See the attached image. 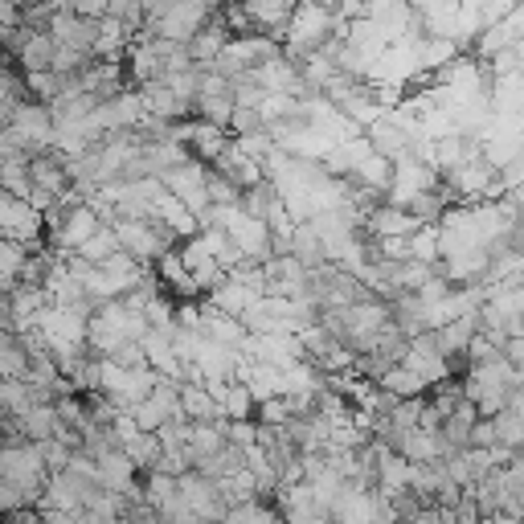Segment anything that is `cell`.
Listing matches in <instances>:
<instances>
[{"mask_svg": "<svg viewBox=\"0 0 524 524\" xmlns=\"http://www.w3.org/2000/svg\"><path fill=\"white\" fill-rule=\"evenodd\" d=\"M0 475L13 479L17 488H25L29 504L37 508L41 488H46V459H41L37 443H0Z\"/></svg>", "mask_w": 524, "mask_h": 524, "instance_id": "cell-1", "label": "cell"}, {"mask_svg": "<svg viewBox=\"0 0 524 524\" xmlns=\"http://www.w3.org/2000/svg\"><path fill=\"white\" fill-rule=\"evenodd\" d=\"M5 131H9V136H13L29 156H37V152H46V148L54 144V115H50L46 103L25 99V103L13 107Z\"/></svg>", "mask_w": 524, "mask_h": 524, "instance_id": "cell-2", "label": "cell"}, {"mask_svg": "<svg viewBox=\"0 0 524 524\" xmlns=\"http://www.w3.org/2000/svg\"><path fill=\"white\" fill-rule=\"evenodd\" d=\"M111 230H115V242L136 262H144V267H152L164 250L177 246V238L168 234V226L152 222V217H148V222H123V217H119V222H111Z\"/></svg>", "mask_w": 524, "mask_h": 524, "instance_id": "cell-3", "label": "cell"}, {"mask_svg": "<svg viewBox=\"0 0 524 524\" xmlns=\"http://www.w3.org/2000/svg\"><path fill=\"white\" fill-rule=\"evenodd\" d=\"M160 185L177 197L193 217H201L205 209H209V197H205V164L193 156V160H185V164H177V168H168L164 177H160Z\"/></svg>", "mask_w": 524, "mask_h": 524, "instance_id": "cell-4", "label": "cell"}, {"mask_svg": "<svg viewBox=\"0 0 524 524\" xmlns=\"http://www.w3.org/2000/svg\"><path fill=\"white\" fill-rule=\"evenodd\" d=\"M177 492H181V508H189L193 516H201L205 524H217L226 516V500L217 492V479H205L197 471L177 475Z\"/></svg>", "mask_w": 524, "mask_h": 524, "instance_id": "cell-5", "label": "cell"}, {"mask_svg": "<svg viewBox=\"0 0 524 524\" xmlns=\"http://www.w3.org/2000/svg\"><path fill=\"white\" fill-rule=\"evenodd\" d=\"M0 238L21 242V246H41V213L21 197L0 193Z\"/></svg>", "mask_w": 524, "mask_h": 524, "instance_id": "cell-6", "label": "cell"}, {"mask_svg": "<svg viewBox=\"0 0 524 524\" xmlns=\"http://www.w3.org/2000/svg\"><path fill=\"white\" fill-rule=\"evenodd\" d=\"M520 29H524V13H520V5L504 17V21H496V25H484L475 33V41H471V58L475 62H488L492 54H500V50H508V46H520Z\"/></svg>", "mask_w": 524, "mask_h": 524, "instance_id": "cell-7", "label": "cell"}, {"mask_svg": "<svg viewBox=\"0 0 524 524\" xmlns=\"http://www.w3.org/2000/svg\"><path fill=\"white\" fill-rule=\"evenodd\" d=\"M103 222H99V213L91 209V205H70V213H66V222L54 230V234H46L50 238V250H58V254H74L86 238H91L95 230H99Z\"/></svg>", "mask_w": 524, "mask_h": 524, "instance_id": "cell-8", "label": "cell"}, {"mask_svg": "<svg viewBox=\"0 0 524 524\" xmlns=\"http://www.w3.org/2000/svg\"><path fill=\"white\" fill-rule=\"evenodd\" d=\"M136 95H140L144 111H148V115H156V119H168V123L193 119V103H185V99H177V95H172L168 86H164V78L140 82V86H136Z\"/></svg>", "mask_w": 524, "mask_h": 524, "instance_id": "cell-9", "label": "cell"}, {"mask_svg": "<svg viewBox=\"0 0 524 524\" xmlns=\"http://www.w3.org/2000/svg\"><path fill=\"white\" fill-rule=\"evenodd\" d=\"M234 381H242L246 389H250V398L254 402H262V398H283V369H275V365H267V361H250V357H242L238 361V369H234Z\"/></svg>", "mask_w": 524, "mask_h": 524, "instance_id": "cell-10", "label": "cell"}, {"mask_svg": "<svg viewBox=\"0 0 524 524\" xmlns=\"http://www.w3.org/2000/svg\"><path fill=\"white\" fill-rule=\"evenodd\" d=\"M226 41H230V29H226L222 13H209V21L189 37V58L201 70H209V62H217V54L226 50Z\"/></svg>", "mask_w": 524, "mask_h": 524, "instance_id": "cell-11", "label": "cell"}, {"mask_svg": "<svg viewBox=\"0 0 524 524\" xmlns=\"http://www.w3.org/2000/svg\"><path fill=\"white\" fill-rule=\"evenodd\" d=\"M238 361H242V353H238V348H226V344H209V340H201L197 357H193V365H197L201 381H234V369H238Z\"/></svg>", "mask_w": 524, "mask_h": 524, "instance_id": "cell-12", "label": "cell"}, {"mask_svg": "<svg viewBox=\"0 0 524 524\" xmlns=\"http://www.w3.org/2000/svg\"><path fill=\"white\" fill-rule=\"evenodd\" d=\"M201 340H209V344H226V348H242V340H246V328H242V320L238 316H226V312H213V308H201V316H197V328H193Z\"/></svg>", "mask_w": 524, "mask_h": 524, "instance_id": "cell-13", "label": "cell"}, {"mask_svg": "<svg viewBox=\"0 0 524 524\" xmlns=\"http://www.w3.org/2000/svg\"><path fill=\"white\" fill-rule=\"evenodd\" d=\"M95 479H99L103 492H127V488L140 479V471H136V463H131V459L115 447V451H107V455L95 459Z\"/></svg>", "mask_w": 524, "mask_h": 524, "instance_id": "cell-14", "label": "cell"}, {"mask_svg": "<svg viewBox=\"0 0 524 524\" xmlns=\"http://www.w3.org/2000/svg\"><path fill=\"white\" fill-rule=\"evenodd\" d=\"M140 488H144V504L156 508L160 516L181 512V492H177V479H172V475H164V471H144Z\"/></svg>", "mask_w": 524, "mask_h": 524, "instance_id": "cell-15", "label": "cell"}, {"mask_svg": "<svg viewBox=\"0 0 524 524\" xmlns=\"http://www.w3.org/2000/svg\"><path fill=\"white\" fill-rule=\"evenodd\" d=\"M177 406H181V414H185L189 422H213V418H222V410H217L213 398H209L205 381H181Z\"/></svg>", "mask_w": 524, "mask_h": 524, "instance_id": "cell-16", "label": "cell"}, {"mask_svg": "<svg viewBox=\"0 0 524 524\" xmlns=\"http://www.w3.org/2000/svg\"><path fill=\"white\" fill-rule=\"evenodd\" d=\"M189 152L197 160H213L217 152H222L230 144V131L226 127H217V123H205V119H189Z\"/></svg>", "mask_w": 524, "mask_h": 524, "instance_id": "cell-17", "label": "cell"}, {"mask_svg": "<svg viewBox=\"0 0 524 524\" xmlns=\"http://www.w3.org/2000/svg\"><path fill=\"white\" fill-rule=\"evenodd\" d=\"M451 58H459V46H455L451 37H418V41H414L418 74H434L439 66H447Z\"/></svg>", "mask_w": 524, "mask_h": 524, "instance_id": "cell-18", "label": "cell"}, {"mask_svg": "<svg viewBox=\"0 0 524 524\" xmlns=\"http://www.w3.org/2000/svg\"><path fill=\"white\" fill-rule=\"evenodd\" d=\"M291 258L299 262L303 271H312V267H320V262H328L324 246H320V234L312 230V222H295L291 226Z\"/></svg>", "mask_w": 524, "mask_h": 524, "instance_id": "cell-19", "label": "cell"}, {"mask_svg": "<svg viewBox=\"0 0 524 524\" xmlns=\"http://www.w3.org/2000/svg\"><path fill=\"white\" fill-rule=\"evenodd\" d=\"M393 451H398L406 463H434V459H443L439 434H426V430H410V434H402V439L393 443Z\"/></svg>", "mask_w": 524, "mask_h": 524, "instance_id": "cell-20", "label": "cell"}, {"mask_svg": "<svg viewBox=\"0 0 524 524\" xmlns=\"http://www.w3.org/2000/svg\"><path fill=\"white\" fill-rule=\"evenodd\" d=\"M389 177H393V160L389 156H381V152H369L357 168H353V177H348V181H353V185H365V189H389Z\"/></svg>", "mask_w": 524, "mask_h": 524, "instance_id": "cell-21", "label": "cell"}, {"mask_svg": "<svg viewBox=\"0 0 524 524\" xmlns=\"http://www.w3.org/2000/svg\"><path fill=\"white\" fill-rule=\"evenodd\" d=\"M50 58H54V37L50 33H33L25 37V46L17 50V66L29 74V70H50Z\"/></svg>", "mask_w": 524, "mask_h": 524, "instance_id": "cell-22", "label": "cell"}, {"mask_svg": "<svg viewBox=\"0 0 524 524\" xmlns=\"http://www.w3.org/2000/svg\"><path fill=\"white\" fill-rule=\"evenodd\" d=\"M21 430H25V439H29V443H46V439H54V430H58V410H54V402H46V406H29V410L21 414Z\"/></svg>", "mask_w": 524, "mask_h": 524, "instance_id": "cell-23", "label": "cell"}, {"mask_svg": "<svg viewBox=\"0 0 524 524\" xmlns=\"http://www.w3.org/2000/svg\"><path fill=\"white\" fill-rule=\"evenodd\" d=\"M201 242H205V250H209V258L217 262V267H222L226 275L234 271V267H242L246 262V254L230 242V234L226 230H201Z\"/></svg>", "mask_w": 524, "mask_h": 524, "instance_id": "cell-24", "label": "cell"}, {"mask_svg": "<svg viewBox=\"0 0 524 524\" xmlns=\"http://www.w3.org/2000/svg\"><path fill=\"white\" fill-rule=\"evenodd\" d=\"M373 385H381L385 393H393V398H418V393H426V381L414 377L406 365H389Z\"/></svg>", "mask_w": 524, "mask_h": 524, "instance_id": "cell-25", "label": "cell"}, {"mask_svg": "<svg viewBox=\"0 0 524 524\" xmlns=\"http://www.w3.org/2000/svg\"><path fill=\"white\" fill-rule=\"evenodd\" d=\"M131 463H136V471L144 475V471H152L156 467V459H160V443H156V434H148V430H136L131 439L119 447Z\"/></svg>", "mask_w": 524, "mask_h": 524, "instance_id": "cell-26", "label": "cell"}, {"mask_svg": "<svg viewBox=\"0 0 524 524\" xmlns=\"http://www.w3.org/2000/svg\"><path fill=\"white\" fill-rule=\"evenodd\" d=\"M279 201V189L267 181V177H262L258 185H250V189H242V197H238V209L246 213V217H258V222H262V217H267V209Z\"/></svg>", "mask_w": 524, "mask_h": 524, "instance_id": "cell-27", "label": "cell"}, {"mask_svg": "<svg viewBox=\"0 0 524 524\" xmlns=\"http://www.w3.org/2000/svg\"><path fill=\"white\" fill-rule=\"evenodd\" d=\"M492 426H496V443H500V447L520 451V443H524V410L504 406V410L492 414Z\"/></svg>", "mask_w": 524, "mask_h": 524, "instance_id": "cell-28", "label": "cell"}, {"mask_svg": "<svg viewBox=\"0 0 524 524\" xmlns=\"http://www.w3.org/2000/svg\"><path fill=\"white\" fill-rule=\"evenodd\" d=\"M217 410H222V418H250V414H254V398H250V389H246L242 381H226Z\"/></svg>", "mask_w": 524, "mask_h": 524, "instance_id": "cell-29", "label": "cell"}, {"mask_svg": "<svg viewBox=\"0 0 524 524\" xmlns=\"http://www.w3.org/2000/svg\"><path fill=\"white\" fill-rule=\"evenodd\" d=\"M193 115L205 119V123L226 127L230 115H234V99H230V95H197V99H193Z\"/></svg>", "mask_w": 524, "mask_h": 524, "instance_id": "cell-30", "label": "cell"}, {"mask_svg": "<svg viewBox=\"0 0 524 524\" xmlns=\"http://www.w3.org/2000/svg\"><path fill=\"white\" fill-rule=\"evenodd\" d=\"M107 17H115L127 33V41L144 29V5L140 0H107Z\"/></svg>", "mask_w": 524, "mask_h": 524, "instance_id": "cell-31", "label": "cell"}, {"mask_svg": "<svg viewBox=\"0 0 524 524\" xmlns=\"http://www.w3.org/2000/svg\"><path fill=\"white\" fill-rule=\"evenodd\" d=\"M164 78V86L177 99H185V103H193L197 99V82H201V66L193 62V66H185V70H172V74H160Z\"/></svg>", "mask_w": 524, "mask_h": 524, "instance_id": "cell-32", "label": "cell"}, {"mask_svg": "<svg viewBox=\"0 0 524 524\" xmlns=\"http://www.w3.org/2000/svg\"><path fill=\"white\" fill-rule=\"evenodd\" d=\"M0 377L5 381H25L29 377V353L17 340H9L5 348H0Z\"/></svg>", "mask_w": 524, "mask_h": 524, "instance_id": "cell-33", "label": "cell"}, {"mask_svg": "<svg viewBox=\"0 0 524 524\" xmlns=\"http://www.w3.org/2000/svg\"><path fill=\"white\" fill-rule=\"evenodd\" d=\"M205 197H209V205H238L242 189H238L234 181H226L222 172H213V168H205Z\"/></svg>", "mask_w": 524, "mask_h": 524, "instance_id": "cell-34", "label": "cell"}, {"mask_svg": "<svg viewBox=\"0 0 524 524\" xmlns=\"http://www.w3.org/2000/svg\"><path fill=\"white\" fill-rule=\"evenodd\" d=\"M33 402H29V385L25 381H5L0 377V414H25Z\"/></svg>", "mask_w": 524, "mask_h": 524, "instance_id": "cell-35", "label": "cell"}, {"mask_svg": "<svg viewBox=\"0 0 524 524\" xmlns=\"http://www.w3.org/2000/svg\"><path fill=\"white\" fill-rule=\"evenodd\" d=\"M115 246H119V242H115V230H111V226H99V230H95L91 238H86L74 254H78V258H86V262H103Z\"/></svg>", "mask_w": 524, "mask_h": 524, "instance_id": "cell-36", "label": "cell"}, {"mask_svg": "<svg viewBox=\"0 0 524 524\" xmlns=\"http://www.w3.org/2000/svg\"><path fill=\"white\" fill-rule=\"evenodd\" d=\"M406 242H410V258H418V262L439 258V230L434 226H418L414 234H406Z\"/></svg>", "mask_w": 524, "mask_h": 524, "instance_id": "cell-37", "label": "cell"}, {"mask_svg": "<svg viewBox=\"0 0 524 524\" xmlns=\"http://www.w3.org/2000/svg\"><path fill=\"white\" fill-rule=\"evenodd\" d=\"M230 140H234V148H238V152H246L254 164L275 148V140H271V131H267V127H262V131H250V136H230Z\"/></svg>", "mask_w": 524, "mask_h": 524, "instance_id": "cell-38", "label": "cell"}, {"mask_svg": "<svg viewBox=\"0 0 524 524\" xmlns=\"http://www.w3.org/2000/svg\"><path fill=\"white\" fill-rule=\"evenodd\" d=\"M107 361L111 365H119V369H140V365H148L144 361V344L140 340H119L111 353H107Z\"/></svg>", "mask_w": 524, "mask_h": 524, "instance_id": "cell-39", "label": "cell"}, {"mask_svg": "<svg viewBox=\"0 0 524 524\" xmlns=\"http://www.w3.org/2000/svg\"><path fill=\"white\" fill-rule=\"evenodd\" d=\"M86 62H91V54H86V50H74V46H54L50 70H54V74H78Z\"/></svg>", "mask_w": 524, "mask_h": 524, "instance_id": "cell-40", "label": "cell"}, {"mask_svg": "<svg viewBox=\"0 0 524 524\" xmlns=\"http://www.w3.org/2000/svg\"><path fill=\"white\" fill-rule=\"evenodd\" d=\"M222 434H226V443H234V447H254L258 422H250V418H226V422H222Z\"/></svg>", "mask_w": 524, "mask_h": 524, "instance_id": "cell-41", "label": "cell"}, {"mask_svg": "<svg viewBox=\"0 0 524 524\" xmlns=\"http://www.w3.org/2000/svg\"><path fill=\"white\" fill-rule=\"evenodd\" d=\"M95 267L99 271H107V275H140V267H144V262H136V258H131L123 246H115L103 262H95Z\"/></svg>", "mask_w": 524, "mask_h": 524, "instance_id": "cell-42", "label": "cell"}, {"mask_svg": "<svg viewBox=\"0 0 524 524\" xmlns=\"http://www.w3.org/2000/svg\"><path fill=\"white\" fill-rule=\"evenodd\" d=\"M152 471H164V475H185V471H193V463H189V455H185V447H160V459H156V467Z\"/></svg>", "mask_w": 524, "mask_h": 524, "instance_id": "cell-43", "label": "cell"}, {"mask_svg": "<svg viewBox=\"0 0 524 524\" xmlns=\"http://www.w3.org/2000/svg\"><path fill=\"white\" fill-rule=\"evenodd\" d=\"M230 136H250V131H262L267 123H262V115H258V107H234V115H230Z\"/></svg>", "mask_w": 524, "mask_h": 524, "instance_id": "cell-44", "label": "cell"}, {"mask_svg": "<svg viewBox=\"0 0 524 524\" xmlns=\"http://www.w3.org/2000/svg\"><path fill=\"white\" fill-rule=\"evenodd\" d=\"M17 508H33V504H29L25 488H17L13 479L0 475V516H9V512H17Z\"/></svg>", "mask_w": 524, "mask_h": 524, "instance_id": "cell-45", "label": "cell"}, {"mask_svg": "<svg viewBox=\"0 0 524 524\" xmlns=\"http://www.w3.org/2000/svg\"><path fill=\"white\" fill-rule=\"evenodd\" d=\"M254 406H258V422H262V426H279V422H287V418H291L287 398H279V393H275V398H262V402H254Z\"/></svg>", "mask_w": 524, "mask_h": 524, "instance_id": "cell-46", "label": "cell"}, {"mask_svg": "<svg viewBox=\"0 0 524 524\" xmlns=\"http://www.w3.org/2000/svg\"><path fill=\"white\" fill-rule=\"evenodd\" d=\"M37 447H41V459H46V471H50V475L70 467V455H74V451H70L66 443H58V439H46V443H37Z\"/></svg>", "mask_w": 524, "mask_h": 524, "instance_id": "cell-47", "label": "cell"}, {"mask_svg": "<svg viewBox=\"0 0 524 524\" xmlns=\"http://www.w3.org/2000/svg\"><path fill=\"white\" fill-rule=\"evenodd\" d=\"M467 447H496V426H492V418H475V422H471Z\"/></svg>", "mask_w": 524, "mask_h": 524, "instance_id": "cell-48", "label": "cell"}, {"mask_svg": "<svg viewBox=\"0 0 524 524\" xmlns=\"http://www.w3.org/2000/svg\"><path fill=\"white\" fill-rule=\"evenodd\" d=\"M66 9H70L74 17L99 21V17H107V0H66Z\"/></svg>", "mask_w": 524, "mask_h": 524, "instance_id": "cell-49", "label": "cell"}, {"mask_svg": "<svg viewBox=\"0 0 524 524\" xmlns=\"http://www.w3.org/2000/svg\"><path fill=\"white\" fill-rule=\"evenodd\" d=\"M0 5H13V9H25V5H29V0H0Z\"/></svg>", "mask_w": 524, "mask_h": 524, "instance_id": "cell-50", "label": "cell"}, {"mask_svg": "<svg viewBox=\"0 0 524 524\" xmlns=\"http://www.w3.org/2000/svg\"><path fill=\"white\" fill-rule=\"evenodd\" d=\"M0 193H5V189H0Z\"/></svg>", "mask_w": 524, "mask_h": 524, "instance_id": "cell-51", "label": "cell"}]
</instances>
